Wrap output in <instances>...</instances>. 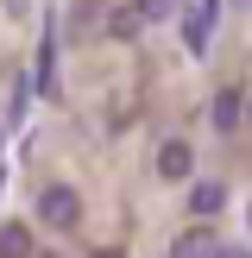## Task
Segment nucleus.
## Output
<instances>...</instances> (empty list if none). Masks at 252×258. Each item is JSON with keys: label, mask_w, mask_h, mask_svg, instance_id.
<instances>
[{"label": "nucleus", "mask_w": 252, "mask_h": 258, "mask_svg": "<svg viewBox=\"0 0 252 258\" xmlns=\"http://www.w3.org/2000/svg\"><path fill=\"white\" fill-rule=\"evenodd\" d=\"M214 7H221V0H196V7L183 13V44H189V57L208 50V38H214Z\"/></svg>", "instance_id": "obj_2"}, {"label": "nucleus", "mask_w": 252, "mask_h": 258, "mask_svg": "<svg viewBox=\"0 0 252 258\" xmlns=\"http://www.w3.org/2000/svg\"><path fill=\"white\" fill-rule=\"evenodd\" d=\"M246 120H252V101H246Z\"/></svg>", "instance_id": "obj_12"}, {"label": "nucleus", "mask_w": 252, "mask_h": 258, "mask_svg": "<svg viewBox=\"0 0 252 258\" xmlns=\"http://www.w3.org/2000/svg\"><path fill=\"white\" fill-rule=\"evenodd\" d=\"M139 19H170V0H139Z\"/></svg>", "instance_id": "obj_10"}, {"label": "nucleus", "mask_w": 252, "mask_h": 258, "mask_svg": "<svg viewBox=\"0 0 252 258\" xmlns=\"http://www.w3.org/2000/svg\"><path fill=\"white\" fill-rule=\"evenodd\" d=\"M214 258H252L246 246H221V252H214Z\"/></svg>", "instance_id": "obj_11"}, {"label": "nucleus", "mask_w": 252, "mask_h": 258, "mask_svg": "<svg viewBox=\"0 0 252 258\" xmlns=\"http://www.w3.org/2000/svg\"><path fill=\"white\" fill-rule=\"evenodd\" d=\"M208 120H214V133H233V126L246 120V95H239V88H221L214 107H208Z\"/></svg>", "instance_id": "obj_4"}, {"label": "nucleus", "mask_w": 252, "mask_h": 258, "mask_svg": "<svg viewBox=\"0 0 252 258\" xmlns=\"http://www.w3.org/2000/svg\"><path fill=\"white\" fill-rule=\"evenodd\" d=\"M25 101H32V82H25V76H13V120H25Z\"/></svg>", "instance_id": "obj_9"}, {"label": "nucleus", "mask_w": 252, "mask_h": 258, "mask_svg": "<svg viewBox=\"0 0 252 258\" xmlns=\"http://www.w3.org/2000/svg\"><path fill=\"white\" fill-rule=\"evenodd\" d=\"M221 202H227V189H221V183H196V189H189V214H214Z\"/></svg>", "instance_id": "obj_6"}, {"label": "nucleus", "mask_w": 252, "mask_h": 258, "mask_svg": "<svg viewBox=\"0 0 252 258\" xmlns=\"http://www.w3.org/2000/svg\"><path fill=\"white\" fill-rule=\"evenodd\" d=\"M221 246H214V233L208 227H189V233H176V246H170V258H214Z\"/></svg>", "instance_id": "obj_5"}, {"label": "nucleus", "mask_w": 252, "mask_h": 258, "mask_svg": "<svg viewBox=\"0 0 252 258\" xmlns=\"http://www.w3.org/2000/svg\"><path fill=\"white\" fill-rule=\"evenodd\" d=\"M38 214H44V227H57V233H63V227L82 221V196H76L70 183H50L44 196H38Z\"/></svg>", "instance_id": "obj_1"}, {"label": "nucleus", "mask_w": 252, "mask_h": 258, "mask_svg": "<svg viewBox=\"0 0 252 258\" xmlns=\"http://www.w3.org/2000/svg\"><path fill=\"white\" fill-rule=\"evenodd\" d=\"M139 25H145V19H139V7H120V13L107 19V32H113V38H133Z\"/></svg>", "instance_id": "obj_8"}, {"label": "nucleus", "mask_w": 252, "mask_h": 258, "mask_svg": "<svg viewBox=\"0 0 252 258\" xmlns=\"http://www.w3.org/2000/svg\"><path fill=\"white\" fill-rule=\"evenodd\" d=\"M189 170H196V151H189L183 139H164V145H158V176H164V183H183Z\"/></svg>", "instance_id": "obj_3"}, {"label": "nucleus", "mask_w": 252, "mask_h": 258, "mask_svg": "<svg viewBox=\"0 0 252 258\" xmlns=\"http://www.w3.org/2000/svg\"><path fill=\"white\" fill-rule=\"evenodd\" d=\"M0 258H32V233L25 227H0Z\"/></svg>", "instance_id": "obj_7"}]
</instances>
